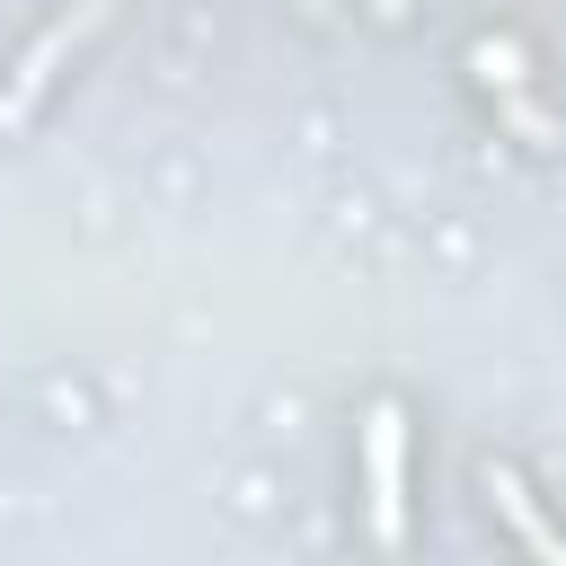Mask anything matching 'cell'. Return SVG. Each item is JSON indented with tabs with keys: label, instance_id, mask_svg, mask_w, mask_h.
Masks as SVG:
<instances>
[{
	"label": "cell",
	"instance_id": "obj_2",
	"mask_svg": "<svg viewBox=\"0 0 566 566\" xmlns=\"http://www.w3.org/2000/svg\"><path fill=\"white\" fill-rule=\"evenodd\" d=\"M486 495H495V513H504V522H513V531H522V539H531V548H539V557H566V531H548V522H539V513H531V495H522V486H513V478H504V469H495V478H486Z\"/></svg>",
	"mask_w": 566,
	"mask_h": 566
},
{
	"label": "cell",
	"instance_id": "obj_1",
	"mask_svg": "<svg viewBox=\"0 0 566 566\" xmlns=\"http://www.w3.org/2000/svg\"><path fill=\"white\" fill-rule=\"evenodd\" d=\"M363 504H371V539L398 548L407 539V416L389 398L363 416Z\"/></svg>",
	"mask_w": 566,
	"mask_h": 566
}]
</instances>
